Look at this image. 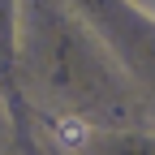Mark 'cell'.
<instances>
[{"label": "cell", "instance_id": "obj_1", "mask_svg": "<svg viewBox=\"0 0 155 155\" xmlns=\"http://www.w3.org/2000/svg\"><path fill=\"white\" fill-rule=\"evenodd\" d=\"M86 138H91V129H86V121H78V116H65V121L56 125V142L65 151H82Z\"/></svg>", "mask_w": 155, "mask_h": 155}]
</instances>
